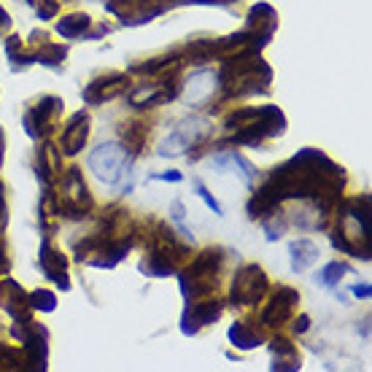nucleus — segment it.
Returning <instances> with one entry per match:
<instances>
[{"instance_id":"f3484780","label":"nucleus","mask_w":372,"mask_h":372,"mask_svg":"<svg viewBox=\"0 0 372 372\" xmlns=\"http://www.w3.org/2000/svg\"><path fill=\"white\" fill-rule=\"evenodd\" d=\"M38 267L43 278H49L62 292H70V278H67V256L52 243V235H43L38 248Z\"/></svg>"},{"instance_id":"49530a36","label":"nucleus","mask_w":372,"mask_h":372,"mask_svg":"<svg viewBox=\"0 0 372 372\" xmlns=\"http://www.w3.org/2000/svg\"><path fill=\"white\" fill-rule=\"evenodd\" d=\"M108 33H111V25H100V27H94L92 33H89V30H87V33H84V35H81V38H103V35H108Z\"/></svg>"},{"instance_id":"9b49d317","label":"nucleus","mask_w":372,"mask_h":372,"mask_svg":"<svg viewBox=\"0 0 372 372\" xmlns=\"http://www.w3.org/2000/svg\"><path fill=\"white\" fill-rule=\"evenodd\" d=\"M175 97H181V81L175 79V73L162 76V81H146V84H135L127 89V106L135 111H151L165 103H170Z\"/></svg>"},{"instance_id":"39448f33","label":"nucleus","mask_w":372,"mask_h":372,"mask_svg":"<svg viewBox=\"0 0 372 372\" xmlns=\"http://www.w3.org/2000/svg\"><path fill=\"white\" fill-rule=\"evenodd\" d=\"M221 267H224V248L213 246V248L199 251L197 256L192 259V265L178 270L175 275H178V286H181V294H184L186 302L216 294Z\"/></svg>"},{"instance_id":"09e8293b","label":"nucleus","mask_w":372,"mask_h":372,"mask_svg":"<svg viewBox=\"0 0 372 372\" xmlns=\"http://www.w3.org/2000/svg\"><path fill=\"white\" fill-rule=\"evenodd\" d=\"M30 40H33V43H43V40H49V35H46V33H38V30H33V33H30Z\"/></svg>"},{"instance_id":"a211bd4d","label":"nucleus","mask_w":372,"mask_h":372,"mask_svg":"<svg viewBox=\"0 0 372 372\" xmlns=\"http://www.w3.org/2000/svg\"><path fill=\"white\" fill-rule=\"evenodd\" d=\"M216 92H219V76H216V70H208V67L195 70L186 79V84H181V94L192 108L208 106Z\"/></svg>"},{"instance_id":"6e6552de","label":"nucleus","mask_w":372,"mask_h":372,"mask_svg":"<svg viewBox=\"0 0 372 372\" xmlns=\"http://www.w3.org/2000/svg\"><path fill=\"white\" fill-rule=\"evenodd\" d=\"M133 154L124 148L121 141H108V143H100L89 151L87 157V165L89 170L94 173V178L100 184H108V186H116L121 181L124 173H133Z\"/></svg>"},{"instance_id":"2f4dec72","label":"nucleus","mask_w":372,"mask_h":372,"mask_svg":"<svg viewBox=\"0 0 372 372\" xmlns=\"http://www.w3.org/2000/svg\"><path fill=\"white\" fill-rule=\"evenodd\" d=\"M346 273H351V267L346 262H340V259H334V262L321 267V273L316 275V283H319L321 289H337V283L343 280Z\"/></svg>"},{"instance_id":"7c9ffc66","label":"nucleus","mask_w":372,"mask_h":372,"mask_svg":"<svg viewBox=\"0 0 372 372\" xmlns=\"http://www.w3.org/2000/svg\"><path fill=\"white\" fill-rule=\"evenodd\" d=\"M259 221H262V229H265L267 243H278V240L286 235V229H289V216L280 211V208L270 211L267 216H262Z\"/></svg>"},{"instance_id":"c85d7f7f","label":"nucleus","mask_w":372,"mask_h":372,"mask_svg":"<svg viewBox=\"0 0 372 372\" xmlns=\"http://www.w3.org/2000/svg\"><path fill=\"white\" fill-rule=\"evenodd\" d=\"M89 25H92V16L84 11H76V13H67V16H62V19L57 22V33L65 40H76L89 30Z\"/></svg>"},{"instance_id":"5701e85b","label":"nucleus","mask_w":372,"mask_h":372,"mask_svg":"<svg viewBox=\"0 0 372 372\" xmlns=\"http://www.w3.org/2000/svg\"><path fill=\"white\" fill-rule=\"evenodd\" d=\"M186 57L181 52H170V54H160V57H151V60H143V62H135V65L127 67V73H135V76H168V73H178L184 67Z\"/></svg>"},{"instance_id":"f704fd0d","label":"nucleus","mask_w":372,"mask_h":372,"mask_svg":"<svg viewBox=\"0 0 372 372\" xmlns=\"http://www.w3.org/2000/svg\"><path fill=\"white\" fill-rule=\"evenodd\" d=\"M25 359H22V351L13 346H3L0 343V370H22Z\"/></svg>"},{"instance_id":"7ed1b4c3","label":"nucleus","mask_w":372,"mask_h":372,"mask_svg":"<svg viewBox=\"0 0 372 372\" xmlns=\"http://www.w3.org/2000/svg\"><path fill=\"white\" fill-rule=\"evenodd\" d=\"M334 211L337 224L329 235L332 246L346 256L370 262V195L340 199Z\"/></svg>"},{"instance_id":"dca6fc26","label":"nucleus","mask_w":372,"mask_h":372,"mask_svg":"<svg viewBox=\"0 0 372 372\" xmlns=\"http://www.w3.org/2000/svg\"><path fill=\"white\" fill-rule=\"evenodd\" d=\"M297 302H300V292H297V289H292V286H278V289L273 292V297L267 300V305L262 307V313H259L262 327L278 329L286 321H292Z\"/></svg>"},{"instance_id":"aec40b11","label":"nucleus","mask_w":372,"mask_h":372,"mask_svg":"<svg viewBox=\"0 0 372 372\" xmlns=\"http://www.w3.org/2000/svg\"><path fill=\"white\" fill-rule=\"evenodd\" d=\"M89 114L87 111H76L70 119H67L65 130H62V141H60V151L62 157H76L84 151L87 141H89Z\"/></svg>"},{"instance_id":"393cba45","label":"nucleus","mask_w":372,"mask_h":372,"mask_svg":"<svg viewBox=\"0 0 372 372\" xmlns=\"http://www.w3.org/2000/svg\"><path fill=\"white\" fill-rule=\"evenodd\" d=\"M319 259V246L307 238H297L289 243V262H292V270L297 275L307 273L310 267L316 265Z\"/></svg>"},{"instance_id":"a19ab883","label":"nucleus","mask_w":372,"mask_h":372,"mask_svg":"<svg viewBox=\"0 0 372 372\" xmlns=\"http://www.w3.org/2000/svg\"><path fill=\"white\" fill-rule=\"evenodd\" d=\"M238 0H178V6H216V9H226Z\"/></svg>"},{"instance_id":"79ce46f5","label":"nucleus","mask_w":372,"mask_h":372,"mask_svg":"<svg viewBox=\"0 0 372 372\" xmlns=\"http://www.w3.org/2000/svg\"><path fill=\"white\" fill-rule=\"evenodd\" d=\"M9 224V202H6V186L0 181V232Z\"/></svg>"},{"instance_id":"37998d69","label":"nucleus","mask_w":372,"mask_h":372,"mask_svg":"<svg viewBox=\"0 0 372 372\" xmlns=\"http://www.w3.org/2000/svg\"><path fill=\"white\" fill-rule=\"evenodd\" d=\"M11 270V259H9V248H6V240L0 235V275H6Z\"/></svg>"},{"instance_id":"c03bdc74","label":"nucleus","mask_w":372,"mask_h":372,"mask_svg":"<svg viewBox=\"0 0 372 372\" xmlns=\"http://www.w3.org/2000/svg\"><path fill=\"white\" fill-rule=\"evenodd\" d=\"M294 332L297 334H305L307 329H310V316H307V313H300V316H297V319H294Z\"/></svg>"},{"instance_id":"72a5a7b5","label":"nucleus","mask_w":372,"mask_h":372,"mask_svg":"<svg viewBox=\"0 0 372 372\" xmlns=\"http://www.w3.org/2000/svg\"><path fill=\"white\" fill-rule=\"evenodd\" d=\"M30 307L38 310V313H54L57 310V297L49 289H35V292H30Z\"/></svg>"},{"instance_id":"9d476101","label":"nucleus","mask_w":372,"mask_h":372,"mask_svg":"<svg viewBox=\"0 0 372 372\" xmlns=\"http://www.w3.org/2000/svg\"><path fill=\"white\" fill-rule=\"evenodd\" d=\"M13 340L22 343V372H46L49 370V332L46 327L35 324L33 319L13 321L11 327Z\"/></svg>"},{"instance_id":"a18cd8bd","label":"nucleus","mask_w":372,"mask_h":372,"mask_svg":"<svg viewBox=\"0 0 372 372\" xmlns=\"http://www.w3.org/2000/svg\"><path fill=\"white\" fill-rule=\"evenodd\" d=\"M351 294H354V297H359V300H370L372 286L370 283H354V286H351Z\"/></svg>"},{"instance_id":"4be33fe9","label":"nucleus","mask_w":372,"mask_h":372,"mask_svg":"<svg viewBox=\"0 0 372 372\" xmlns=\"http://www.w3.org/2000/svg\"><path fill=\"white\" fill-rule=\"evenodd\" d=\"M213 168L216 170H232V173L238 175L243 184L248 186V189H253V184H256V168H253L251 162L246 160L240 151H226L224 146L216 148V157H213Z\"/></svg>"},{"instance_id":"4468645a","label":"nucleus","mask_w":372,"mask_h":372,"mask_svg":"<svg viewBox=\"0 0 372 372\" xmlns=\"http://www.w3.org/2000/svg\"><path fill=\"white\" fill-rule=\"evenodd\" d=\"M221 313H224V302L216 294L192 300V302H186L184 316H181V332L186 337H195L202 327H211V324L221 319Z\"/></svg>"},{"instance_id":"cd10ccee","label":"nucleus","mask_w":372,"mask_h":372,"mask_svg":"<svg viewBox=\"0 0 372 372\" xmlns=\"http://www.w3.org/2000/svg\"><path fill=\"white\" fill-rule=\"evenodd\" d=\"M229 343L238 348V351H253V348H259L265 343V334L259 332V329H253L251 324H246V321H235L232 327H229Z\"/></svg>"},{"instance_id":"bb28decb","label":"nucleus","mask_w":372,"mask_h":372,"mask_svg":"<svg viewBox=\"0 0 372 372\" xmlns=\"http://www.w3.org/2000/svg\"><path fill=\"white\" fill-rule=\"evenodd\" d=\"M148 133H151V127H148L146 121H141V119L127 121V124H121V130H119L121 143H124V148H127L133 157H138V154L146 148Z\"/></svg>"},{"instance_id":"f8f14e48","label":"nucleus","mask_w":372,"mask_h":372,"mask_svg":"<svg viewBox=\"0 0 372 372\" xmlns=\"http://www.w3.org/2000/svg\"><path fill=\"white\" fill-rule=\"evenodd\" d=\"M62 97L57 94H43L35 106H30L22 116V127H25L27 138L33 141H43L54 133L57 121H60V114H62Z\"/></svg>"},{"instance_id":"423d86ee","label":"nucleus","mask_w":372,"mask_h":372,"mask_svg":"<svg viewBox=\"0 0 372 372\" xmlns=\"http://www.w3.org/2000/svg\"><path fill=\"white\" fill-rule=\"evenodd\" d=\"M213 138V124L208 116H186L175 124V130L168 138H162L157 146V157L173 160V157H192L197 160L199 148H205Z\"/></svg>"},{"instance_id":"6ab92c4d","label":"nucleus","mask_w":372,"mask_h":372,"mask_svg":"<svg viewBox=\"0 0 372 372\" xmlns=\"http://www.w3.org/2000/svg\"><path fill=\"white\" fill-rule=\"evenodd\" d=\"M0 307H3L13 321L33 319L30 294H27L13 278H0Z\"/></svg>"},{"instance_id":"a878e982","label":"nucleus","mask_w":372,"mask_h":372,"mask_svg":"<svg viewBox=\"0 0 372 372\" xmlns=\"http://www.w3.org/2000/svg\"><path fill=\"white\" fill-rule=\"evenodd\" d=\"M246 27L253 33H275L278 30V11L270 3H256L246 13Z\"/></svg>"},{"instance_id":"412c9836","label":"nucleus","mask_w":372,"mask_h":372,"mask_svg":"<svg viewBox=\"0 0 372 372\" xmlns=\"http://www.w3.org/2000/svg\"><path fill=\"white\" fill-rule=\"evenodd\" d=\"M35 175H38V181L43 184V189L54 186V181L62 175V151L49 138L40 141L38 157H35Z\"/></svg>"},{"instance_id":"ea45409f","label":"nucleus","mask_w":372,"mask_h":372,"mask_svg":"<svg viewBox=\"0 0 372 372\" xmlns=\"http://www.w3.org/2000/svg\"><path fill=\"white\" fill-rule=\"evenodd\" d=\"M148 181H168V184H181L184 173L181 170H165V173H148Z\"/></svg>"},{"instance_id":"c756f323","label":"nucleus","mask_w":372,"mask_h":372,"mask_svg":"<svg viewBox=\"0 0 372 372\" xmlns=\"http://www.w3.org/2000/svg\"><path fill=\"white\" fill-rule=\"evenodd\" d=\"M67 57V46L62 43H52V40H43L40 49L35 52V65L52 67V70H62Z\"/></svg>"},{"instance_id":"c9c22d12","label":"nucleus","mask_w":372,"mask_h":372,"mask_svg":"<svg viewBox=\"0 0 372 372\" xmlns=\"http://www.w3.org/2000/svg\"><path fill=\"white\" fill-rule=\"evenodd\" d=\"M192 186H195V195H197V197L202 199V202H205V205H208V208H211L216 216H224V208H221V202L213 197V192H208V186L202 184V181H197V178L192 181Z\"/></svg>"},{"instance_id":"de8ad7c7","label":"nucleus","mask_w":372,"mask_h":372,"mask_svg":"<svg viewBox=\"0 0 372 372\" xmlns=\"http://www.w3.org/2000/svg\"><path fill=\"white\" fill-rule=\"evenodd\" d=\"M9 27H11V16H9V11L0 6V33H6Z\"/></svg>"},{"instance_id":"e433bc0d","label":"nucleus","mask_w":372,"mask_h":372,"mask_svg":"<svg viewBox=\"0 0 372 372\" xmlns=\"http://www.w3.org/2000/svg\"><path fill=\"white\" fill-rule=\"evenodd\" d=\"M6 54H9V60H11V70H25V67L35 65V52H25V46Z\"/></svg>"},{"instance_id":"8fccbe9b","label":"nucleus","mask_w":372,"mask_h":372,"mask_svg":"<svg viewBox=\"0 0 372 372\" xmlns=\"http://www.w3.org/2000/svg\"><path fill=\"white\" fill-rule=\"evenodd\" d=\"M3 157H6V133L0 127V168H3Z\"/></svg>"},{"instance_id":"f257e3e1","label":"nucleus","mask_w":372,"mask_h":372,"mask_svg":"<svg viewBox=\"0 0 372 372\" xmlns=\"http://www.w3.org/2000/svg\"><path fill=\"white\" fill-rule=\"evenodd\" d=\"M346 192V170L329 160L319 148H300L289 162L273 168L262 184L256 186L246 213L251 221H259L270 211L280 208L289 199H302L319 211L332 216Z\"/></svg>"},{"instance_id":"20e7f679","label":"nucleus","mask_w":372,"mask_h":372,"mask_svg":"<svg viewBox=\"0 0 372 372\" xmlns=\"http://www.w3.org/2000/svg\"><path fill=\"white\" fill-rule=\"evenodd\" d=\"M186 253H189V243L175 235L173 226L157 221L154 229L148 232V251L146 262L141 265V273H146L151 278H170L181 270Z\"/></svg>"},{"instance_id":"b1692460","label":"nucleus","mask_w":372,"mask_h":372,"mask_svg":"<svg viewBox=\"0 0 372 372\" xmlns=\"http://www.w3.org/2000/svg\"><path fill=\"white\" fill-rule=\"evenodd\" d=\"M270 354H273V364L270 370L273 372H300L302 364H300V351L294 346L292 340L286 337H273L270 340Z\"/></svg>"},{"instance_id":"2eb2a0df","label":"nucleus","mask_w":372,"mask_h":372,"mask_svg":"<svg viewBox=\"0 0 372 372\" xmlns=\"http://www.w3.org/2000/svg\"><path fill=\"white\" fill-rule=\"evenodd\" d=\"M130 89V73H106V76H94L84 89L81 100L87 106H103L108 100H116Z\"/></svg>"},{"instance_id":"473e14b6","label":"nucleus","mask_w":372,"mask_h":372,"mask_svg":"<svg viewBox=\"0 0 372 372\" xmlns=\"http://www.w3.org/2000/svg\"><path fill=\"white\" fill-rule=\"evenodd\" d=\"M170 221H173L175 229H178V238L186 240L189 246H195V235H192V229L184 224V221H186V205H184V199H173V202H170Z\"/></svg>"},{"instance_id":"f03ea898","label":"nucleus","mask_w":372,"mask_h":372,"mask_svg":"<svg viewBox=\"0 0 372 372\" xmlns=\"http://www.w3.org/2000/svg\"><path fill=\"white\" fill-rule=\"evenodd\" d=\"M219 76V103L251 97V94H267L273 84V67L262 60V54L253 57H229L224 65L216 70Z\"/></svg>"},{"instance_id":"ddd939ff","label":"nucleus","mask_w":372,"mask_h":372,"mask_svg":"<svg viewBox=\"0 0 372 372\" xmlns=\"http://www.w3.org/2000/svg\"><path fill=\"white\" fill-rule=\"evenodd\" d=\"M267 273L259 265H240L232 278V289H229V305L246 307L256 305L267 294Z\"/></svg>"},{"instance_id":"58836bf2","label":"nucleus","mask_w":372,"mask_h":372,"mask_svg":"<svg viewBox=\"0 0 372 372\" xmlns=\"http://www.w3.org/2000/svg\"><path fill=\"white\" fill-rule=\"evenodd\" d=\"M138 0H106V11L116 13V16H124V13L133 11V6Z\"/></svg>"},{"instance_id":"1a4fd4ad","label":"nucleus","mask_w":372,"mask_h":372,"mask_svg":"<svg viewBox=\"0 0 372 372\" xmlns=\"http://www.w3.org/2000/svg\"><path fill=\"white\" fill-rule=\"evenodd\" d=\"M289 121H286V114L280 111L278 106H259V119L243 127V130H235V133H226V141L219 143L221 146H262L267 138H280L286 133Z\"/></svg>"},{"instance_id":"0eeeda50","label":"nucleus","mask_w":372,"mask_h":372,"mask_svg":"<svg viewBox=\"0 0 372 372\" xmlns=\"http://www.w3.org/2000/svg\"><path fill=\"white\" fill-rule=\"evenodd\" d=\"M54 199H57V216L60 219H73L81 221L94 211V199L89 186L84 181L81 168H67L62 181H60V192L54 189Z\"/></svg>"},{"instance_id":"4c0bfd02","label":"nucleus","mask_w":372,"mask_h":372,"mask_svg":"<svg viewBox=\"0 0 372 372\" xmlns=\"http://www.w3.org/2000/svg\"><path fill=\"white\" fill-rule=\"evenodd\" d=\"M35 11H38L40 22L57 19V13H60V0H40L38 6H35Z\"/></svg>"}]
</instances>
